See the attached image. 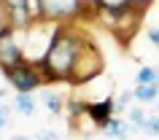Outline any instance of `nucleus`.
<instances>
[{
    "mask_svg": "<svg viewBox=\"0 0 159 140\" xmlns=\"http://www.w3.org/2000/svg\"><path fill=\"white\" fill-rule=\"evenodd\" d=\"M84 38L67 27H59L54 41H51L49 51L41 62V73L46 81H70L73 78V62L78 57V51L84 46Z\"/></svg>",
    "mask_w": 159,
    "mask_h": 140,
    "instance_id": "1",
    "label": "nucleus"
},
{
    "mask_svg": "<svg viewBox=\"0 0 159 140\" xmlns=\"http://www.w3.org/2000/svg\"><path fill=\"white\" fill-rule=\"evenodd\" d=\"M102 73V54L100 49H94L92 43H84L81 51H78V57L73 62V84H89L92 78Z\"/></svg>",
    "mask_w": 159,
    "mask_h": 140,
    "instance_id": "2",
    "label": "nucleus"
},
{
    "mask_svg": "<svg viewBox=\"0 0 159 140\" xmlns=\"http://www.w3.org/2000/svg\"><path fill=\"white\" fill-rule=\"evenodd\" d=\"M16 33L19 30H14V27H3L0 30V67L3 70L16 67L25 62V49L16 41Z\"/></svg>",
    "mask_w": 159,
    "mask_h": 140,
    "instance_id": "3",
    "label": "nucleus"
},
{
    "mask_svg": "<svg viewBox=\"0 0 159 140\" xmlns=\"http://www.w3.org/2000/svg\"><path fill=\"white\" fill-rule=\"evenodd\" d=\"M3 73H6V78L14 84L16 92H33L35 86H41V84L46 81L43 73H41V67L30 65V62H22V65H16V67H8V70H3Z\"/></svg>",
    "mask_w": 159,
    "mask_h": 140,
    "instance_id": "4",
    "label": "nucleus"
},
{
    "mask_svg": "<svg viewBox=\"0 0 159 140\" xmlns=\"http://www.w3.org/2000/svg\"><path fill=\"white\" fill-rule=\"evenodd\" d=\"M84 0H43V19L46 22H65L81 14Z\"/></svg>",
    "mask_w": 159,
    "mask_h": 140,
    "instance_id": "5",
    "label": "nucleus"
},
{
    "mask_svg": "<svg viewBox=\"0 0 159 140\" xmlns=\"http://www.w3.org/2000/svg\"><path fill=\"white\" fill-rule=\"evenodd\" d=\"M0 6H3V14H6V27L27 30V27L33 25L27 0H0Z\"/></svg>",
    "mask_w": 159,
    "mask_h": 140,
    "instance_id": "6",
    "label": "nucleus"
},
{
    "mask_svg": "<svg viewBox=\"0 0 159 140\" xmlns=\"http://www.w3.org/2000/svg\"><path fill=\"white\" fill-rule=\"evenodd\" d=\"M113 111H116V102H113V97H105V100H100V102H89L86 105V113L92 116V121L97 124V127H105V121H111L113 119Z\"/></svg>",
    "mask_w": 159,
    "mask_h": 140,
    "instance_id": "7",
    "label": "nucleus"
},
{
    "mask_svg": "<svg viewBox=\"0 0 159 140\" xmlns=\"http://www.w3.org/2000/svg\"><path fill=\"white\" fill-rule=\"evenodd\" d=\"M97 11H111V14H127L132 11V0H94Z\"/></svg>",
    "mask_w": 159,
    "mask_h": 140,
    "instance_id": "8",
    "label": "nucleus"
},
{
    "mask_svg": "<svg viewBox=\"0 0 159 140\" xmlns=\"http://www.w3.org/2000/svg\"><path fill=\"white\" fill-rule=\"evenodd\" d=\"M132 97L138 102H157L159 100V86L157 84H138L132 92Z\"/></svg>",
    "mask_w": 159,
    "mask_h": 140,
    "instance_id": "9",
    "label": "nucleus"
},
{
    "mask_svg": "<svg viewBox=\"0 0 159 140\" xmlns=\"http://www.w3.org/2000/svg\"><path fill=\"white\" fill-rule=\"evenodd\" d=\"M102 129L108 132V138H113V140H127V138H129V124H124L121 119H111V121H105Z\"/></svg>",
    "mask_w": 159,
    "mask_h": 140,
    "instance_id": "10",
    "label": "nucleus"
},
{
    "mask_svg": "<svg viewBox=\"0 0 159 140\" xmlns=\"http://www.w3.org/2000/svg\"><path fill=\"white\" fill-rule=\"evenodd\" d=\"M14 108L25 116H33L35 113V100L30 97V92H19L16 97H14Z\"/></svg>",
    "mask_w": 159,
    "mask_h": 140,
    "instance_id": "11",
    "label": "nucleus"
},
{
    "mask_svg": "<svg viewBox=\"0 0 159 140\" xmlns=\"http://www.w3.org/2000/svg\"><path fill=\"white\" fill-rule=\"evenodd\" d=\"M43 102H46V108L51 111V116L62 113V108H65V100L59 97V94H54V92H43Z\"/></svg>",
    "mask_w": 159,
    "mask_h": 140,
    "instance_id": "12",
    "label": "nucleus"
},
{
    "mask_svg": "<svg viewBox=\"0 0 159 140\" xmlns=\"http://www.w3.org/2000/svg\"><path fill=\"white\" fill-rule=\"evenodd\" d=\"M127 113H129V124H132V127H138V129H143V127H146V121H148V116H146V111H143V108H129Z\"/></svg>",
    "mask_w": 159,
    "mask_h": 140,
    "instance_id": "13",
    "label": "nucleus"
},
{
    "mask_svg": "<svg viewBox=\"0 0 159 140\" xmlns=\"http://www.w3.org/2000/svg\"><path fill=\"white\" fill-rule=\"evenodd\" d=\"M159 81V70L154 67H140L138 70V84H157Z\"/></svg>",
    "mask_w": 159,
    "mask_h": 140,
    "instance_id": "14",
    "label": "nucleus"
},
{
    "mask_svg": "<svg viewBox=\"0 0 159 140\" xmlns=\"http://www.w3.org/2000/svg\"><path fill=\"white\" fill-rule=\"evenodd\" d=\"M27 6H30V16H33V22H41V19H43V0H27Z\"/></svg>",
    "mask_w": 159,
    "mask_h": 140,
    "instance_id": "15",
    "label": "nucleus"
},
{
    "mask_svg": "<svg viewBox=\"0 0 159 140\" xmlns=\"http://www.w3.org/2000/svg\"><path fill=\"white\" fill-rule=\"evenodd\" d=\"M129 100H135L132 92H121V94L113 97V102H116V108H127V105H129Z\"/></svg>",
    "mask_w": 159,
    "mask_h": 140,
    "instance_id": "16",
    "label": "nucleus"
},
{
    "mask_svg": "<svg viewBox=\"0 0 159 140\" xmlns=\"http://www.w3.org/2000/svg\"><path fill=\"white\" fill-rule=\"evenodd\" d=\"M143 129L159 138V116H148V121H146V127H143Z\"/></svg>",
    "mask_w": 159,
    "mask_h": 140,
    "instance_id": "17",
    "label": "nucleus"
},
{
    "mask_svg": "<svg viewBox=\"0 0 159 140\" xmlns=\"http://www.w3.org/2000/svg\"><path fill=\"white\" fill-rule=\"evenodd\" d=\"M35 140H59V135L51 132V129H41L38 135H35Z\"/></svg>",
    "mask_w": 159,
    "mask_h": 140,
    "instance_id": "18",
    "label": "nucleus"
},
{
    "mask_svg": "<svg viewBox=\"0 0 159 140\" xmlns=\"http://www.w3.org/2000/svg\"><path fill=\"white\" fill-rule=\"evenodd\" d=\"M148 41L154 43V46H159V27H151L148 30Z\"/></svg>",
    "mask_w": 159,
    "mask_h": 140,
    "instance_id": "19",
    "label": "nucleus"
},
{
    "mask_svg": "<svg viewBox=\"0 0 159 140\" xmlns=\"http://www.w3.org/2000/svg\"><path fill=\"white\" fill-rule=\"evenodd\" d=\"M8 116H11V111H8V108H0V129H3V127L8 124Z\"/></svg>",
    "mask_w": 159,
    "mask_h": 140,
    "instance_id": "20",
    "label": "nucleus"
},
{
    "mask_svg": "<svg viewBox=\"0 0 159 140\" xmlns=\"http://www.w3.org/2000/svg\"><path fill=\"white\" fill-rule=\"evenodd\" d=\"M151 0H132V8H138V11H143L146 6H148Z\"/></svg>",
    "mask_w": 159,
    "mask_h": 140,
    "instance_id": "21",
    "label": "nucleus"
},
{
    "mask_svg": "<svg viewBox=\"0 0 159 140\" xmlns=\"http://www.w3.org/2000/svg\"><path fill=\"white\" fill-rule=\"evenodd\" d=\"M11 140H27V138H11Z\"/></svg>",
    "mask_w": 159,
    "mask_h": 140,
    "instance_id": "22",
    "label": "nucleus"
},
{
    "mask_svg": "<svg viewBox=\"0 0 159 140\" xmlns=\"http://www.w3.org/2000/svg\"><path fill=\"white\" fill-rule=\"evenodd\" d=\"M157 108H159V100H157Z\"/></svg>",
    "mask_w": 159,
    "mask_h": 140,
    "instance_id": "23",
    "label": "nucleus"
},
{
    "mask_svg": "<svg viewBox=\"0 0 159 140\" xmlns=\"http://www.w3.org/2000/svg\"><path fill=\"white\" fill-rule=\"evenodd\" d=\"M157 86H159V81H157Z\"/></svg>",
    "mask_w": 159,
    "mask_h": 140,
    "instance_id": "24",
    "label": "nucleus"
}]
</instances>
